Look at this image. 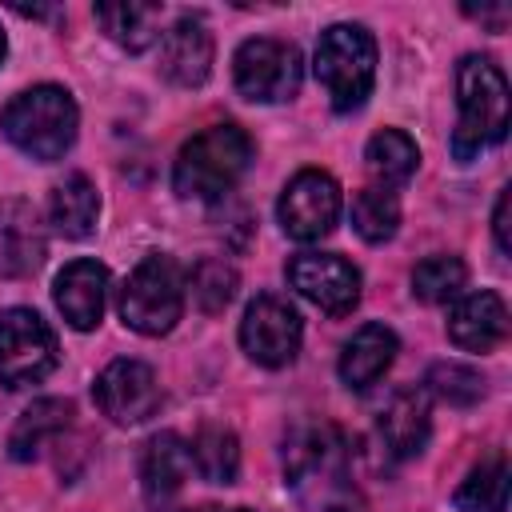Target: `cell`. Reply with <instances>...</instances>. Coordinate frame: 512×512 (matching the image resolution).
Instances as JSON below:
<instances>
[{"instance_id":"6da1fadb","label":"cell","mask_w":512,"mask_h":512,"mask_svg":"<svg viewBox=\"0 0 512 512\" xmlns=\"http://www.w3.org/2000/svg\"><path fill=\"white\" fill-rule=\"evenodd\" d=\"M284 484L312 512H352L356 484L348 472V444L332 424H300L284 448Z\"/></svg>"},{"instance_id":"7a4b0ae2","label":"cell","mask_w":512,"mask_h":512,"mask_svg":"<svg viewBox=\"0 0 512 512\" xmlns=\"http://www.w3.org/2000/svg\"><path fill=\"white\" fill-rule=\"evenodd\" d=\"M248 164H252L248 132L240 124H212L180 148V156L172 164V188L184 200L212 204L240 184Z\"/></svg>"},{"instance_id":"3957f363","label":"cell","mask_w":512,"mask_h":512,"mask_svg":"<svg viewBox=\"0 0 512 512\" xmlns=\"http://www.w3.org/2000/svg\"><path fill=\"white\" fill-rule=\"evenodd\" d=\"M76 124H80V112H76V100L68 88L60 84H36V88H24L20 96H12L0 112V128L4 136L32 160L48 164V160H60L72 140H76Z\"/></svg>"},{"instance_id":"277c9868","label":"cell","mask_w":512,"mask_h":512,"mask_svg":"<svg viewBox=\"0 0 512 512\" xmlns=\"http://www.w3.org/2000/svg\"><path fill=\"white\" fill-rule=\"evenodd\" d=\"M456 104L460 120L452 132L456 160L480 156L488 144H500L508 132V80L488 56H464L456 68Z\"/></svg>"},{"instance_id":"5b68a950","label":"cell","mask_w":512,"mask_h":512,"mask_svg":"<svg viewBox=\"0 0 512 512\" xmlns=\"http://www.w3.org/2000/svg\"><path fill=\"white\" fill-rule=\"evenodd\" d=\"M316 80L336 112H356L372 96L376 40L364 24H332L316 40Z\"/></svg>"},{"instance_id":"8992f818","label":"cell","mask_w":512,"mask_h":512,"mask_svg":"<svg viewBox=\"0 0 512 512\" xmlns=\"http://www.w3.org/2000/svg\"><path fill=\"white\" fill-rule=\"evenodd\" d=\"M180 312H184V272H180V264L172 256H160V252L144 256L132 268L128 284L120 292L124 324L140 336H164V332L176 328Z\"/></svg>"},{"instance_id":"52a82bcc","label":"cell","mask_w":512,"mask_h":512,"mask_svg":"<svg viewBox=\"0 0 512 512\" xmlns=\"http://www.w3.org/2000/svg\"><path fill=\"white\" fill-rule=\"evenodd\" d=\"M300 76H304V64H300V48L288 44V40H272V36H256V40H244L232 56V80H236V92L244 100H256V104H280V100H292L300 92Z\"/></svg>"},{"instance_id":"ba28073f","label":"cell","mask_w":512,"mask_h":512,"mask_svg":"<svg viewBox=\"0 0 512 512\" xmlns=\"http://www.w3.org/2000/svg\"><path fill=\"white\" fill-rule=\"evenodd\" d=\"M60 360L56 332L48 320L32 308H8L0 312V384L4 388H28L40 384Z\"/></svg>"},{"instance_id":"9c48e42d","label":"cell","mask_w":512,"mask_h":512,"mask_svg":"<svg viewBox=\"0 0 512 512\" xmlns=\"http://www.w3.org/2000/svg\"><path fill=\"white\" fill-rule=\"evenodd\" d=\"M276 216L292 240L300 244L324 240L340 220V184L320 168H304L284 184Z\"/></svg>"},{"instance_id":"30bf717a","label":"cell","mask_w":512,"mask_h":512,"mask_svg":"<svg viewBox=\"0 0 512 512\" xmlns=\"http://www.w3.org/2000/svg\"><path fill=\"white\" fill-rule=\"evenodd\" d=\"M300 336H304V324H300V312L280 300V296H256L248 308H244V320H240V344L244 352L264 364V368H284L296 360L300 352Z\"/></svg>"},{"instance_id":"8fae6325","label":"cell","mask_w":512,"mask_h":512,"mask_svg":"<svg viewBox=\"0 0 512 512\" xmlns=\"http://www.w3.org/2000/svg\"><path fill=\"white\" fill-rule=\"evenodd\" d=\"M288 284L328 316H348L360 304V272L332 252H300L288 260Z\"/></svg>"},{"instance_id":"7c38bea8","label":"cell","mask_w":512,"mask_h":512,"mask_svg":"<svg viewBox=\"0 0 512 512\" xmlns=\"http://www.w3.org/2000/svg\"><path fill=\"white\" fill-rule=\"evenodd\" d=\"M92 396H96L100 412L112 424H140V420H148L156 412L160 384H156V372L144 360H112L96 376Z\"/></svg>"},{"instance_id":"4fadbf2b","label":"cell","mask_w":512,"mask_h":512,"mask_svg":"<svg viewBox=\"0 0 512 512\" xmlns=\"http://www.w3.org/2000/svg\"><path fill=\"white\" fill-rule=\"evenodd\" d=\"M48 240L28 200H0V280H24L44 264Z\"/></svg>"},{"instance_id":"5bb4252c","label":"cell","mask_w":512,"mask_h":512,"mask_svg":"<svg viewBox=\"0 0 512 512\" xmlns=\"http://www.w3.org/2000/svg\"><path fill=\"white\" fill-rule=\"evenodd\" d=\"M188 472H192V452H188V440H180L176 432H156L144 444L140 488H144V500L156 512H168L176 504V496L188 484Z\"/></svg>"},{"instance_id":"9a60e30c","label":"cell","mask_w":512,"mask_h":512,"mask_svg":"<svg viewBox=\"0 0 512 512\" xmlns=\"http://www.w3.org/2000/svg\"><path fill=\"white\" fill-rule=\"evenodd\" d=\"M160 72L180 88H200L212 72V32L200 16H180L160 40Z\"/></svg>"},{"instance_id":"2e32d148","label":"cell","mask_w":512,"mask_h":512,"mask_svg":"<svg viewBox=\"0 0 512 512\" xmlns=\"http://www.w3.org/2000/svg\"><path fill=\"white\" fill-rule=\"evenodd\" d=\"M104 292H108V272L96 260H72L60 268L56 284H52V300L60 308V316L76 328V332H92L104 316Z\"/></svg>"},{"instance_id":"e0dca14e","label":"cell","mask_w":512,"mask_h":512,"mask_svg":"<svg viewBox=\"0 0 512 512\" xmlns=\"http://www.w3.org/2000/svg\"><path fill=\"white\" fill-rule=\"evenodd\" d=\"M508 336V308L500 292H468L448 312V340L464 352H492Z\"/></svg>"},{"instance_id":"ac0fdd59","label":"cell","mask_w":512,"mask_h":512,"mask_svg":"<svg viewBox=\"0 0 512 512\" xmlns=\"http://www.w3.org/2000/svg\"><path fill=\"white\" fill-rule=\"evenodd\" d=\"M396 332L384 328V324H364L352 332V340L344 344L340 352V380L352 388V392H364L372 388L396 360Z\"/></svg>"},{"instance_id":"d6986e66","label":"cell","mask_w":512,"mask_h":512,"mask_svg":"<svg viewBox=\"0 0 512 512\" xmlns=\"http://www.w3.org/2000/svg\"><path fill=\"white\" fill-rule=\"evenodd\" d=\"M432 432V412H428V392L424 388H404L396 392L384 412H380V440L392 456H416L428 444Z\"/></svg>"},{"instance_id":"ffe728a7","label":"cell","mask_w":512,"mask_h":512,"mask_svg":"<svg viewBox=\"0 0 512 512\" xmlns=\"http://www.w3.org/2000/svg\"><path fill=\"white\" fill-rule=\"evenodd\" d=\"M72 420V404L60 396H44L32 408L20 412V420L8 432V456L12 460H36L48 440H56Z\"/></svg>"},{"instance_id":"44dd1931","label":"cell","mask_w":512,"mask_h":512,"mask_svg":"<svg viewBox=\"0 0 512 512\" xmlns=\"http://www.w3.org/2000/svg\"><path fill=\"white\" fill-rule=\"evenodd\" d=\"M364 164H368L372 180L392 192V188H400V184L412 180V172H416V164H420V148H416V140H412L408 132L384 128V132H376V136L368 140Z\"/></svg>"},{"instance_id":"7402d4cb","label":"cell","mask_w":512,"mask_h":512,"mask_svg":"<svg viewBox=\"0 0 512 512\" xmlns=\"http://www.w3.org/2000/svg\"><path fill=\"white\" fill-rule=\"evenodd\" d=\"M48 212H52V224H56L60 236L84 240V236H92V228H96L100 196H96V188H92L88 176L72 172V176H64V180L52 188V208H48Z\"/></svg>"},{"instance_id":"603a6c76","label":"cell","mask_w":512,"mask_h":512,"mask_svg":"<svg viewBox=\"0 0 512 512\" xmlns=\"http://www.w3.org/2000/svg\"><path fill=\"white\" fill-rule=\"evenodd\" d=\"M96 24L124 52H144L160 36V4H96Z\"/></svg>"},{"instance_id":"cb8c5ba5","label":"cell","mask_w":512,"mask_h":512,"mask_svg":"<svg viewBox=\"0 0 512 512\" xmlns=\"http://www.w3.org/2000/svg\"><path fill=\"white\" fill-rule=\"evenodd\" d=\"M456 508L460 512H504L508 508V460L500 452H492L464 476V484L456 488Z\"/></svg>"},{"instance_id":"d4e9b609","label":"cell","mask_w":512,"mask_h":512,"mask_svg":"<svg viewBox=\"0 0 512 512\" xmlns=\"http://www.w3.org/2000/svg\"><path fill=\"white\" fill-rule=\"evenodd\" d=\"M188 452H192V468L208 484H232L240 472V440L228 428H200Z\"/></svg>"},{"instance_id":"484cf974","label":"cell","mask_w":512,"mask_h":512,"mask_svg":"<svg viewBox=\"0 0 512 512\" xmlns=\"http://www.w3.org/2000/svg\"><path fill=\"white\" fill-rule=\"evenodd\" d=\"M400 224V204L388 188H364L352 196V228L368 244H384L396 236Z\"/></svg>"},{"instance_id":"4316f807","label":"cell","mask_w":512,"mask_h":512,"mask_svg":"<svg viewBox=\"0 0 512 512\" xmlns=\"http://www.w3.org/2000/svg\"><path fill=\"white\" fill-rule=\"evenodd\" d=\"M468 268L460 256H428L412 268V296L424 304H448L460 296Z\"/></svg>"},{"instance_id":"83f0119b","label":"cell","mask_w":512,"mask_h":512,"mask_svg":"<svg viewBox=\"0 0 512 512\" xmlns=\"http://www.w3.org/2000/svg\"><path fill=\"white\" fill-rule=\"evenodd\" d=\"M236 284H240L236 268H232L228 260H220V256H204V260L192 268V276H188L192 300H196V308L208 312V316H216V312H224V308L232 304Z\"/></svg>"},{"instance_id":"f1b7e54d","label":"cell","mask_w":512,"mask_h":512,"mask_svg":"<svg viewBox=\"0 0 512 512\" xmlns=\"http://www.w3.org/2000/svg\"><path fill=\"white\" fill-rule=\"evenodd\" d=\"M424 392L440 396L444 404H456V408H472L480 396H484V376L468 364H456V360H444V364H432L428 376H424Z\"/></svg>"},{"instance_id":"f546056e","label":"cell","mask_w":512,"mask_h":512,"mask_svg":"<svg viewBox=\"0 0 512 512\" xmlns=\"http://www.w3.org/2000/svg\"><path fill=\"white\" fill-rule=\"evenodd\" d=\"M464 16H472V20L488 24L492 32H504V28H508V20H512V8H508V4H480V8L464 4Z\"/></svg>"},{"instance_id":"4dcf8cb0","label":"cell","mask_w":512,"mask_h":512,"mask_svg":"<svg viewBox=\"0 0 512 512\" xmlns=\"http://www.w3.org/2000/svg\"><path fill=\"white\" fill-rule=\"evenodd\" d=\"M508 204H512V188L500 192L496 200V212H492V236H496V248L508 256L512 252V240H508Z\"/></svg>"},{"instance_id":"1f68e13d","label":"cell","mask_w":512,"mask_h":512,"mask_svg":"<svg viewBox=\"0 0 512 512\" xmlns=\"http://www.w3.org/2000/svg\"><path fill=\"white\" fill-rule=\"evenodd\" d=\"M196 512H252V508H216V504H204V508H196Z\"/></svg>"},{"instance_id":"d6a6232c","label":"cell","mask_w":512,"mask_h":512,"mask_svg":"<svg viewBox=\"0 0 512 512\" xmlns=\"http://www.w3.org/2000/svg\"><path fill=\"white\" fill-rule=\"evenodd\" d=\"M4 52H8V40H4V32H0V60H4Z\"/></svg>"}]
</instances>
